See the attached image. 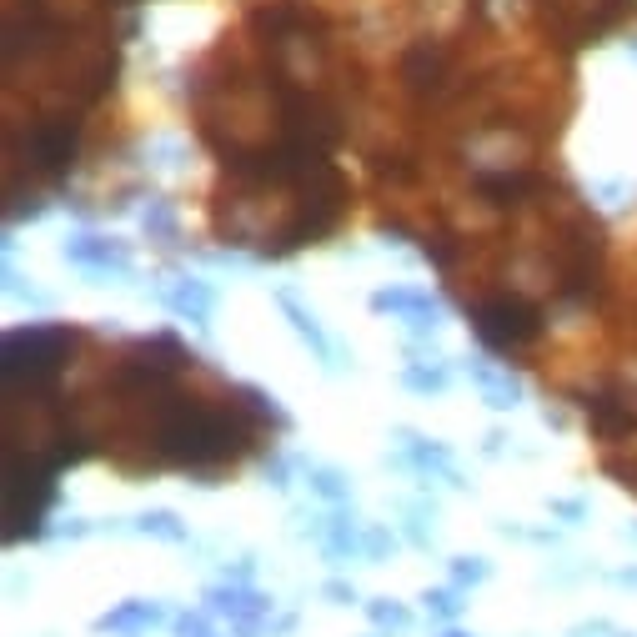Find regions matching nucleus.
I'll use <instances>...</instances> for the list:
<instances>
[{
	"label": "nucleus",
	"instance_id": "nucleus-21",
	"mask_svg": "<svg viewBox=\"0 0 637 637\" xmlns=\"http://www.w3.org/2000/svg\"><path fill=\"white\" fill-rule=\"evenodd\" d=\"M322 597H327L332 607H352V602H357V587L342 582V577H332V582H322Z\"/></svg>",
	"mask_w": 637,
	"mask_h": 637
},
{
	"label": "nucleus",
	"instance_id": "nucleus-7",
	"mask_svg": "<svg viewBox=\"0 0 637 637\" xmlns=\"http://www.w3.org/2000/svg\"><path fill=\"white\" fill-rule=\"evenodd\" d=\"M372 311L397 316V322H407L422 337H432L442 327V301L427 286H382V291H372Z\"/></svg>",
	"mask_w": 637,
	"mask_h": 637
},
{
	"label": "nucleus",
	"instance_id": "nucleus-15",
	"mask_svg": "<svg viewBox=\"0 0 637 637\" xmlns=\"http://www.w3.org/2000/svg\"><path fill=\"white\" fill-rule=\"evenodd\" d=\"M437 507L432 502H402V532H407V542L412 547H432L437 542Z\"/></svg>",
	"mask_w": 637,
	"mask_h": 637
},
{
	"label": "nucleus",
	"instance_id": "nucleus-5",
	"mask_svg": "<svg viewBox=\"0 0 637 637\" xmlns=\"http://www.w3.org/2000/svg\"><path fill=\"white\" fill-rule=\"evenodd\" d=\"M61 256L86 271V276H131V246L116 241V236H101V231H76L66 236Z\"/></svg>",
	"mask_w": 637,
	"mask_h": 637
},
{
	"label": "nucleus",
	"instance_id": "nucleus-20",
	"mask_svg": "<svg viewBox=\"0 0 637 637\" xmlns=\"http://www.w3.org/2000/svg\"><path fill=\"white\" fill-rule=\"evenodd\" d=\"M141 226H146L151 236H161V241H176V211H171L166 201H151V206L141 211Z\"/></svg>",
	"mask_w": 637,
	"mask_h": 637
},
{
	"label": "nucleus",
	"instance_id": "nucleus-17",
	"mask_svg": "<svg viewBox=\"0 0 637 637\" xmlns=\"http://www.w3.org/2000/svg\"><path fill=\"white\" fill-rule=\"evenodd\" d=\"M397 552V532L387 527V522H367V532H362V562H387Z\"/></svg>",
	"mask_w": 637,
	"mask_h": 637
},
{
	"label": "nucleus",
	"instance_id": "nucleus-6",
	"mask_svg": "<svg viewBox=\"0 0 637 637\" xmlns=\"http://www.w3.org/2000/svg\"><path fill=\"white\" fill-rule=\"evenodd\" d=\"M397 442H402L397 467H407V472H417V477H432V482H447V487H467V482H462V467H457V457H452L447 442L422 437V432H412V427H397Z\"/></svg>",
	"mask_w": 637,
	"mask_h": 637
},
{
	"label": "nucleus",
	"instance_id": "nucleus-24",
	"mask_svg": "<svg viewBox=\"0 0 637 637\" xmlns=\"http://www.w3.org/2000/svg\"><path fill=\"white\" fill-rule=\"evenodd\" d=\"M437 637H472V632H462V627H447V632H437Z\"/></svg>",
	"mask_w": 637,
	"mask_h": 637
},
{
	"label": "nucleus",
	"instance_id": "nucleus-1",
	"mask_svg": "<svg viewBox=\"0 0 637 637\" xmlns=\"http://www.w3.org/2000/svg\"><path fill=\"white\" fill-rule=\"evenodd\" d=\"M71 347H76V332H71V327H51V322L16 327V332L6 337V392L16 397V392L31 387V397H41L46 382L61 377Z\"/></svg>",
	"mask_w": 637,
	"mask_h": 637
},
{
	"label": "nucleus",
	"instance_id": "nucleus-25",
	"mask_svg": "<svg viewBox=\"0 0 637 637\" xmlns=\"http://www.w3.org/2000/svg\"><path fill=\"white\" fill-rule=\"evenodd\" d=\"M632 51H637V41H632Z\"/></svg>",
	"mask_w": 637,
	"mask_h": 637
},
{
	"label": "nucleus",
	"instance_id": "nucleus-8",
	"mask_svg": "<svg viewBox=\"0 0 637 637\" xmlns=\"http://www.w3.org/2000/svg\"><path fill=\"white\" fill-rule=\"evenodd\" d=\"M156 301H161L166 311H176L181 322L206 327V322H211V311H216V286H211V281H201V276L176 271V276H166V281L156 286Z\"/></svg>",
	"mask_w": 637,
	"mask_h": 637
},
{
	"label": "nucleus",
	"instance_id": "nucleus-2",
	"mask_svg": "<svg viewBox=\"0 0 637 637\" xmlns=\"http://www.w3.org/2000/svg\"><path fill=\"white\" fill-rule=\"evenodd\" d=\"M472 332L492 352H522L542 337V316L522 296H487L472 306Z\"/></svg>",
	"mask_w": 637,
	"mask_h": 637
},
{
	"label": "nucleus",
	"instance_id": "nucleus-22",
	"mask_svg": "<svg viewBox=\"0 0 637 637\" xmlns=\"http://www.w3.org/2000/svg\"><path fill=\"white\" fill-rule=\"evenodd\" d=\"M552 517H567V522H582L587 517V502H547Z\"/></svg>",
	"mask_w": 637,
	"mask_h": 637
},
{
	"label": "nucleus",
	"instance_id": "nucleus-14",
	"mask_svg": "<svg viewBox=\"0 0 637 637\" xmlns=\"http://www.w3.org/2000/svg\"><path fill=\"white\" fill-rule=\"evenodd\" d=\"M402 387L417 392V397H442V392L452 387V367H447V357H437V362H407Z\"/></svg>",
	"mask_w": 637,
	"mask_h": 637
},
{
	"label": "nucleus",
	"instance_id": "nucleus-10",
	"mask_svg": "<svg viewBox=\"0 0 637 637\" xmlns=\"http://www.w3.org/2000/svg\"><path fill=\"white\" fill-rule=\"evenodd\" d=\"M467 377H472V387L482 392V402H487L492 412H512V407H522V377H517L512 367L487 362V357H472V362H467Z\"/></svg>",
	"mask_w": 637,
	"mask_h": 637
},
{
	"label": "nucleus",
	"instance_id": "nucleus-16",
	"mask_svg": "<svg viewBox=\"0 0 637 637\" xmlns=\"http://www.w3.org/2000/svg\"><path fill=\"white\" fill-rule=\"evenodd\" d=\"M367 617H372L382 632H397V637L412 627V612H407V602H397V597H372V602H367Z\"/></svg>",
	"mask_w": 637,
	"mask_h": 637
},
{
	"label": "nucleus",
	"instance_id": "nucleus-26",
	"mask_svg": "<svg viewBox=\"0 0 637 637\" xmlns=\"http://www.w3.org/2000/svg\"><path fill=\"white\" fill-rule=\"evenodd\" d=\"M216 637H221V632H216Z\"/></svg>",
	"mask_w": 637,
	"mask_h": 637
},
{
	"label": "nucleus",
	"instance_id": "nucleus-13",
	"mask_svg": "<svg viewBox=\"0 0 637 637\" xmlns=\"http://www.w3.org/2000/svg\"><path fill=\"white\" fill-rule=\"evenodd\" d=\"M301 477H306V492L322 502V507H347L352 502V477L332 462H306L301 457Z\"/></svg>",
	"mask_w": 637,
	"mask_h": 637
},
{
	"label": "nucleus",
	"instance_id": "nucleus-11",
	"mask_svg": "<svg viewBox=\"0 0 637 637\" xmlns=\"http://www.w3.org/2000/svg\"><path fill=\"white\" fill-rule=\"evenodd\" d=\"M161 622H166V607L156 597H131V602L111 607L106 617H96V632L101 637H141V632H151Z\"/></svg>",
	"mask_w": 637,
	"mask_h": 637
},
{
	"label": "nucleus",
	"instance_id": "nucleus-9",
	"mask_svg": "<svg viewBox=\"0 0 637 637\" xmlns=\"http://www.w3.org/2000/svg\"><path fill=\"white\" fill-rule=\"evenodd\" d=\"M276 306H281V316L291 322V332H296V337L311 347V357L322 362L327 372H342V352H337V342L327 337V327L316 322V311H311V306H301L291 291H276Z\"/></svg>",
	"mask_w": 637,
	"mask_h": 637
},
{
	"label": "nucleus",
	"instance_id": "nucleus-19",
	"mask_svg": "<svg viewBox=\"0 0 637 637\" xmlns=\"http://www.w3.org/2000/svg\"><path fill=\"white\" fill-rule=\"evenodd\" d=\"M422 602H427V612H432V617L452 622V617L462 612V587H427V592H422Z\"/></svg>",
	"mask_w": 637,
	"mask_h": 637
},
{
	"label": "nucleus",
	"instance_id": "nucleus-4",
	"mask_svg": "<svg viewBox=\"0 0 637 637\" xmlns=\"http://www.w3.org/2000/svg\"><path fill=\"white\" fill-rule=\"evenodd\" d=\"M582 412H587L592 432L607 437V442L637 432V397H632L627 387H617V382H597V387H587V392H582Z\"/></svg>",
	"mask_w": 637,
	"mask_h": 637
},
{
	"label": "nucleus",
	"instance_id": "nucleus-18",
	"mask_svg": "<svg viewBox=\"0 0 637 637\" xmlns=\"http://www.w3.org/2000/svg\"><path fill=\"white\" fill-rule=\"evenodd\" d=\"M492 577V562L487 557H452V587H477V582H487Z\"/></svg>",
	"mask_w": 637,
	"mask_h": 637
},
{
	"label": "nucleus",
	"instance_id": "nucleus-12",
	"mask_svg": "<svg viewBox=\"0 0 637 637\" xmlns=\"http://www.w3.org/2000/svg\"><path fill=\"white\" fill-rule=\"evenodd\" d=\"M106 532H136V537H156V542H186V522L171 507H151L136 517H116L106 522Z\"/></svg>",
	"mask_w": 637,
	"mask_h": 637
},
{
	"label": "nucleus",
	"instance_id": "nucleus-23",
	"mask_svg": "<svg viewBox=\"0 0 637 637\" xmlns=\"http://www.w3.org/2000/svg\"><path fill=\"white\" fill-rule=\"evenodd\" d=\"M622 582H627V587H637V567H627V572H622Z\"/></svg>",
	"mask_w": 637,
	"mask_h": 637
},
{
	"label": "nucleus",
	"instance_id": "nucleus-3",
	"mask_svg": "<svg viewBox=\"0 0 637 637\" xmlns=\"http://www.w3.org/2000/svg\"><path fill=\"white\" fill-rule=\"evenodd\" d=\"M206 612L211 617H221V622H231V632L236 637H266L271 632V612H276V602L261 592V587H251V582H211L206 587Z\"/></svg>",
	"mask_w": 637,
	"mask_h": 637
}]
</instances>
